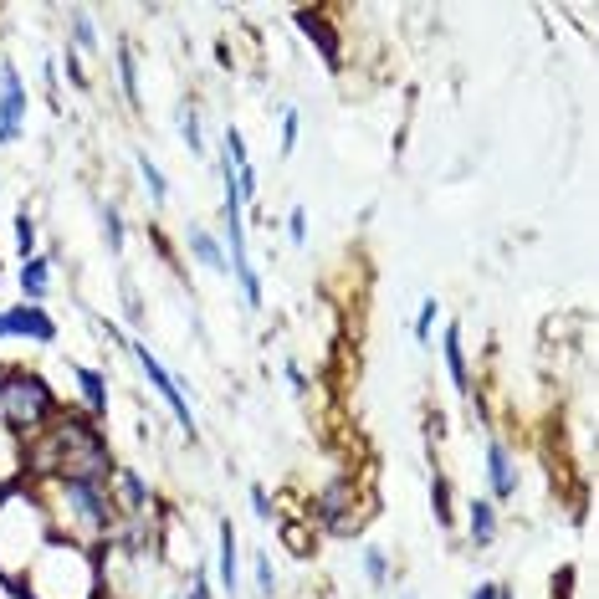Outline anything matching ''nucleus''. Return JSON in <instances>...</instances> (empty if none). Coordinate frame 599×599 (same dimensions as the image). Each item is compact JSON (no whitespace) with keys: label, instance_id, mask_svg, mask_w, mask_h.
<instances>
[{"label":"nucleus","instance_id":"1","mask_svg":"<svg viewBox=\"0 0 599 599\" xmlns=\"http://www.w3.org/2000/svg\"><path fill=\"white\" fill-rule=\"evenodd\" d=\"M36 446H47L36 456L52 466V477H98V482L108 477V446L82 415L47 420V436H41Z\"/></svg>","mask_w":599,"mask_h":599},{"label":"nucleus","instance_id":"2","mask_svg":"<svg viewBox=\"0 0 599 599\" xmlns=\"http://www.w3.org/2000/svg\"><path fill=\"white\" fill-rule=\"evenodd\" d=\"M47 420H57L52 384L41 379L36 369L6 364V379H0V425H11V431L26 441V436H36Z\"/></svg>","mask_w":599,"mask_h":599},{"label":"nucleus","instance_id":"3","mask_svg":"<svg viewBox=\"0 0 599 599\" xmlns=\"http://www.w3.org/2000/svg\"><path fill=\"white\" fill-rule=\"evenodd\" d=\"M52 492L62 497V507L72 518L88 528V533H113L118 528V507H113V492L98 482V477H52Z\"/></svg>","mask_w":599,"mask_h":599},{"label":"nucleus","instance_id":"4","mask_svg":"<svg viewBox=\"0 0 599 599\" xmlns=\"http://www.w3.org/2000/svg\"><path fill=\"white\" fill-rule=\"evenodd\" d=\"M134 359H139V369H144V379L154 384V390H159V400L169 405V415H175L180 420V431H185V441H195V410H190V395L180 390V384H175V374H169L144 344H134Z\"/></svg>","mask_w":599,"mask_h":599},{"label":"nucleus","instance_id":"5","mask_svg":"<svg viewBox=\"0 0 599 599\" xmlns=\"http://www.w3.org/2000/svg\"><path fill=\"white\" fill-rule=\"evenodd\" d=\"M26 128V88H21V72L6 62L0 67V149L16 144Z\"/></svg>","mask_w":599,"mask_h":599},{"label":"nucleus","instance_id":"6","mask_svg":"<svg viewBox=\"0 0 599 599\" xmlns=\"http://www.w3.org/2000/svg\"><path fill=\"white\" fill-rule=\"evenodd\" d=\"M0 338H36V344H57V323L47 308H31V303H16L0 313Z\"/></svg>","mask_w":599,"mask_h":599},{"label":"nucleus","instance_id":"7","mask_svg":"<svg viewBox=\"0 0 599 599\" xmlns=\"http://www.w3.org/2000/svg\"><path fill=\"white\" fill-rule=\"evenodd\" d=\"M185 246H190V256L205 267V272H216V277H231V262H226V251H221V241L210 236L205 226H185Z\"/></svg>","mask_w":599,"mask_h":599},{"label":"nucleus","instance_id":"8","mask_svg":"<svg viewBox=\"0 0 599 599\" xmlns=\"http://www.w3.org/2000/svg\"><path fill=\"white\" fill-rule=\"evenodd\" d=\"M487 487H492L497 502H512V492H518V466H512V456H507L502 441L487 446Z\"/></svg>","mask_w":599,"mask_h":599},{"label":"nucleus","instance_id":"9","mask_svg":"<svg viewBox=\"0 0 599 599\" xmlns=\"http://www.w3.org/2000/svg\"><path fill=\"white\" fill-rule=\"evenodd\" d=\"M241 559H236V528H231V518L221 523V533H216V579L226 584V599H236L241 594V569H236Z\"/></svg>","mask_w":599,"mask_h":599},{"label":"nucleus","instance_id":"10","mask_svg":"<svg viewBox=\"0 0 599 599\" xmlns=\"http://www.w3.org/2000/svg\"><path fill=\"white\" fill-rule=\"evenodd\" d=\"M297 26H303V31L313 36V47L323 52V62H328V67L344 62V52H338V31L328 26V11H297Z\"/></svg>","mask_w":599,"mask_h":599},{"label":"nucleus","instance_id":"11","mask_svg":"<svg viewBox=\"0 0 599 599\" xmlns=\"http://www.w3.org/2000/svg\"><path fill=\"white\" fill-rule=\"evenodd\" d=\"M52 292V262L47 256H31V262H21V297L31 308H41V297Z\"/></svg>","mask_w":599,"mask_h":599},{"label":"nucleus","instance_id":"12","mask_svg":"<svg viewBox=\"0 0 599 599\" xmlns=\"http://www.w3.org/2000/svg\"><path fill=\"white\" fill-rule=\"evenodd\" d=\"M466 523H472V543L487 548L497 538V507H492V497H472V502H466Z\"/></svg>","mask_w":599,"mask_h":599},{"label":"nucleus","instance_id":"13","mask_svg":"<svg viewBox=\"0 0 599 599\" xmlns=\"http://www.w3.org/2000/svg\"><path fill=\"white\" fill-rule=\"evenodd\" d=\"M446 369H451L456 395H472V369H466V354H461V328H456V323L446 328Z\"/></svg>","mask_w":599,"mask_h":599},{"label":"nucleus","instance_id":"14","mask_svg":"<svg viewBox=\"0 0 599 599\" xmlns=\"http://www.w3.org/2000/svg\"><path fill=\"white\" fill-rule=\"evenodd\" d=\"M77 384H82V400H88V415H103L108 410V379L93 364H77Z\"/></svg>","mask_w":599,"mask_h":599},{"label":"nucleus","instance_id":"15","mask_svg":"<svg viewBox=\"0 0 599 599\" xmlns=\"http://www.w3.org/2000/svg\"><path fill=\"white\" fill-rule=\"evenodd\" d=\"M118 82H123V98L128 108H144V93H139V62H134V47H118Z\"/></svg>","mask_w":599,"mask_h":599},{"label":"nucleus","instance_id":"16","mask_svg":"<svg viewBox=\"0 0 599 599\" xmlns=\"http://www.w3.org/2000/svg\"><path fill=\"white\" fill-rule=\"evenodd\" d=\"M118 502H123L128 512H144V507H149V487H144L134 472H118Z\"/></svg>","mask_w":599,"mask_h":599},{"label":"nucleus","instance_id":"17","mask_svg":"<svg viewBox=\"0 0 599 599\" xmlns=\"http://www.w3.org/2000/svg\"><path fill=\"white\" fill-rule=\"evenodd\" d=\"M139 180L149 185V200H154V205H164V200H169V180H164V169H159L149 154H139Z\"/></svg>","mask_w":599,"mask_h":599},{"label":"nucleus","instance_id":"18","mask_svg":"<svg viewBox=\"0 0 599 599\" xmlns=\"http://www.w3.org/2000/svg\"><path fill=\"white\" fill-rule=\"evenodd\" d=\"M98 221H103V241H108V251L118 256V251H123V216H118V205H113V200L98 205Z\"/></svg>","mask_w":599,"mask_h":599},{"label":"nucleus","instance_id":"19","mask_svg":"<svg viewBox=\"0 0 599 599\" xmlns=\"http://www.w3.org/2000/svg\"><path fill=\"white\" fill-rule=\"evenodd\" d=\"M72 52H98V31L88 11H72Z\"/></svg>","mask_w":599,"mask_h":599},{"label":"nucleus","instance_id":"20","mask_svg":"<svg viewBox=\"0 0 599 599\" xmlns=\"http://www.w3.org/2000/svg\"><path fill=\"white\" fill-rule=\"evenodd\" d=\"M436 323H441V303H436V297H425V303H420V318H415V344H431Z\"/></svg>","mask_w":599,"mask_h":599},{"label":"nucleus","instance_id":"21","mask_svg":"<svg viewBox=\"0 0 599 599\" xmlns=\"http://www.w3.org/2000/svg\"><path fill=\"white\" fill-rule=\"evenodd\" d=\"M180 134H185L190 154H205V134H200V113H195V103L180 108Z\"/></svg>","mask_w":599,"mask_h":599},{"label":"nucleus","instance_id":"22","mask_svg":"<svg viewBox=\"0 0 599 599\" xmlns=\"http://www.w3.org/2000/svg\"><path fill=\"white\" fill-rule=\"evenodd\" d=\"M16 256H21V262H31V256H36V226H31L26 210L16 216Z\"/></svg>","mask_w":599,"mask_h":599},{"label":"nucleus","instance_id":"23","mask_svg":"<svg viewBox=\"0 0 599 599\" xmlns=\"http://www.w3.org/2000/svg\"><path fill=\"white\" fill-rule=\"evenodd\" d=\"M364 579H369L374 589H384V579H390V559H384L379 548H369V553H364Z\"/></svg>","mask_w":599,"mask_h":599},{"label":"nucleus","instance_id":"24","mask_svg":"<svg viewBox=\"0 0 599 599\" xmlns=\"http://www.w3.org/2000/svg\"><path fill=\"white\" fill-rule=\"evenodd\" d=\"M287 241H292V246H308V216H303V205L287 210Z\"/></svg>","mask_w":599,"mask_h":599},{"label":"nucleus","instance_id":"25","mask_svg":"<svg viewBox=\"0 0 599 599\" xmlns=\"http://www.w3.org/2000/svg\"><path fill=\"white\" fill-rule=\"evenodd\" d=\"M256 589H262V594L277 589V569H272V559H267V548L256 553Z\"/></svg>","mask_w":599,"mask_h":599},{"label":"nucleus","instance_id":"26","mask_svg":"<svg viewBox=\"0 0 599 599\" xmlns=\"http://www.w3.org/2000/svg\"><path fill=\"white\" fill-rule=\"evenodd\" d=\"M431 502H436V523L451 528V492H446V482H431Z\"/></svg>","mask_w":599,"mask_h":599},{"label":"nucleus","instance_id":"27","mask_svg":"<svg viewBox=\"0 0 599 599\" xmlns=\"http://www.w3.org/2000/svg\"><path fill=\"white\" fill-rule=\"evenodd\" d=\"M297 123H303V113L287 108V113H282V154H292V149H297Z\"/></svg>","mask_w":599,"mask_h":599},{"label":"nucleus","instance_id":"28","mask_svg":"<svg viewBox=\"0 0 599 599\" xmlns=\"http://www.w3.org/2000/svg\"><path fill=\"white\" fill-rule=\"evenodd\" d=\"M251 512H256L262 523H267L272 512H277V502H272V492H267V487H251Z\"/></svg>","mask_w":599,"mask_h":599},{"label":"nucleus","instance_id":"29","mask_svg":"<svg viewBox=\"0 0 599 599\" xmlns=\"http://www.w3.org/2000/svg\"><path fill=\"white\" fill-rule=\"evenodd\" d=\"M185 599H216V594H210V579H205L200 569L190 574V594H185Z\"/></svg>","mask_w":599,"mask_h":599},{"label":"nucleus","instance_id":"30","mask_svg":"<svg viewBox=\"0 0 599 599\" xmlns=\"http://www.w3.org/2000/svg\"><path fill=\"white\" fill-rule=\"evenodd\" d=\"M502 594H507V584H497V579H487V584L472 589V599H502Z\"/></svg>","mask_w":599,"mask_h":599},{"label":"nucleus","instance_id":"31","mask_svg":"<svg viewBox=\"0 0 599 599\" xmlns=\"http://www.w3.org/2000/svg\"><path fill=\"white\" fill-rule=\"evenodd\" d=\"M287 384H292V395H308V374L297 364H287Z\"/></svg>","mask_w":599,"mask_h":599},{"label":"nucleus","instance_id":"32","mask_svg":"<svg viewBox=\"0 0 599 599\" xmlns=\"http://www.w3.org/2000/svg\"><path fill=\"white\" fill-rule=\"evenodd\" d=\"M502 599H512V589H507V594H502Z\"/></svg>","mask_w":599,"mask_h":599},{"label":"nucleus","instance_id":"33","mask_svg":"<svg viewBox=\"0 0 599 599\" xmlns=\"http://www.w3.org/2000/svg\"><path fill=\"white\" fill-rule=\"evenodd\" d=\"M0 272H6V267H0Z\"/></svg>","mask_w":599,"mask_h":599}]
</instances>
